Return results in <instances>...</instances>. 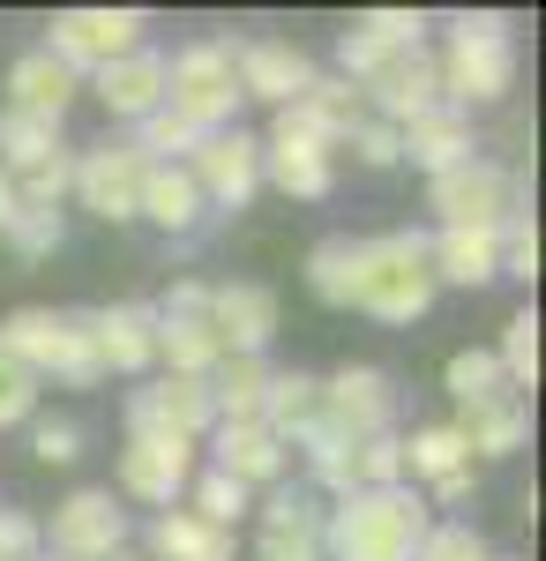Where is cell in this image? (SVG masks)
<instances>
[{"label":"cell","mask_w":546,"mask_h":561,"mask_svg":"<svg viewBox=\"0 0 546 561\" xmlns=\"http://www.w3.org/2000/svg\"><path fill=\"white\" fill-rule=\"evenodd\" d=\"M426 524L434 510L412 486H352L322 517V561H412Z\"/></svg>","instance_id":"1"},{"label":"cell","mask_w":546,"mask_h":561,"mask_svg":"<svg viewBox=\"0 0 546 561\" xmlns=\"http://www.w3.org/2000/svg\"><path fill=\"white\" fill-rule=\"evenodd\" d=\"M434 83H442V105H502L509 90H516V23L494 15V8H464L450 15V45H442V60H434Z\"/></svg>","instance_id":"2"},{"label":"cell","mask_w":546,"mask_h":561,"mask_svg":"<svg viewBox=\"0 0 546 561\" xmlns=\"http://www.w3.org/2000/svg\"><path fill=\"white\" fill-rule=\"evenodd\" d=\"M0 352L23 367V375H53V382L68 389H98L105 382V359L90 345V307L76 314H53V307H15L8 322H0Z\"/></svg>","instance_id":"3"},{"label":"cell","mask_w":546,"mask_h":561,"mask_svg":"<svg viewBox=\"0 0 546 561\" xmlns=\"http://www.w3.org/2000/svg\"><path fill=\"white\" fill-rule=\"evenodd\" d=\"M434 262H426V232H382L360 240V293L352 307L375 314V322H420L434 307Z\"/></svg>","instance_id":"4"},{"label":"cell","mask_w":546,"mask_h":561,"mask_svg":"<svg viewBox=\"0 0 546 561\" xmlns=\"http://www.w3.org/2000/svg\"><path fill=\"white\" fill-rule=\"evenodd\" d=\"M232 45L240 38H203L166 53V105L195 135L240 128V76H232Z\"/></svg>","instance_id":"5"},{"label":"cell","mask_w":546,"mask_h":561,"mask_svg":"<svg viewBox=\"0 0 546 561\" xmlns=\"http://www.w3.org/2000/svg\"><path fill=\"white\" fill-rule=\"evenodd\" d=\"M426 210L442 225H464V232H502V217L532 210V203H524V180L502 158H464V165L426 180Z\"/></svg>","instance_id":"6"},{"label":"cell","mask_w":546,"mask_h":561,"mask_svg":"<svg viewBox=\"0 0 546 561\" xmlns=\"http://www.w3.org/2000/svg\"><path fill=\"white\" fill-rule=\"evenodd\" d=\"M262 180L285 187L293 203H322L337 187V142L307 121V105H285L270 121V135H262Z\"/></svg>","instance_id":"7"},{"label":"cell","mask_w":546,"mask_h":561,"mask_svg":"<svg viewBox=\"0 0 546 561\" xmlns=\"http://www.w3.org/2000/svg\"><path fill=\"white\" fill-rule=\"evenodd\" d=\"M143 31H150L143 8H60V15L45 23V53H53L68 76H98V68L127 60V53L143 45Z\"/></svg>","instance_id":"8"},{"label":"cell","mask_w":546,"mask_h":561,"mask_svg":"<svg viewBox=\"0 0 546 561\" xmlns=\"http://www.w3.org/2000/svg\"><path fill=\"white\" fill-rule=\"evenodd\" d=\"M187 180L203 187V210L211 217H232L254 203V187H262V135L248 128H217L195 142V158H187Z\"/></svg>","instance_id":"9"},{"label":"cell","mask_w":546,"mask_h":561,"mask_svg":"<svg viewBox=\"0 0 546 561\" xmlns=\"http://www.w3.org/2000/svg\"><path fill=\"white\" fill-rule=\"evenodd\" d=\"M121 547H127V510L113 486H76L45 524V554L60 561H113Z\"/></svg>","instance_id":"10"},{"label":"cell","mask_w":546,"mask_h":561,"mask_svg":"<svg viewBox=\"0 0 546 561\" xmlns=\"http://www.w3.org/2000/svg\"><path fill=\"white\" fill-rule=\"evenodd\" d=\"M211 427H217L211 382H187V375H143V389H127V434L203 442Z\"/></svg>","instance_id":"11"},{"label":"cell","mask_w":546,"mask_h":561,"mask_svg":"<svg viewBox=\"0 0 546 561\" xmlns=\"http://www.w3.org/2000/svg\"><path fill=\"white\" fill-rule=\"evenodd\" d=\"M98 225H135V203H143V158L127 142H98V150H76V187H68Z\"/></svg>","instance_id":"12"},{"label":"cell","mask_w":546,"mask_h":561,"mask_svg":"<svg viewBox=\"0 0 546 561\" xmlns=\"http://www.w3.org/2000/svg\"><path fill=\"white\" fill-rule=\"evenodd\" d=\"M322 427H337L344 442H367V434H397V382L382 367H337L322 382Z\"/></svg>","instance_id":"13"},{"label":"cell","mask_w":546,"mask_h":561,"mask_svg":"<svg viewBox=\"0 0 546 561\" xmlns=\"http://www.w3.org/2000/svg\"><path fill=\"white\" fill-rule=\"evenodd\" d=\"M232 76H240V98H262V105H299L307 98V83L322 76L307 53H299L293 38H240L232 45Z\"/></svg>","instance_id":"14"},{"label":"cell","mask_w":546,"mask_h":561,"mask_svg":"<svg viewBox=\"0 0 546 561\" xmlns=\"http://www.w3.org/2000/svg\"><path fill=\"white\" fill-rule=\"evenodd\" d=\"M187 479H195V442H166V434H127L121 449V494L172 510L187 502Z\"/></svg>","instance_id":"15"},{"label":"cell","mask_w":546,"mask_h":561,"mask_svg":"<svg viewBox=\"0 0 546 561\" xmlns=\"http://www.w3.org/2000/svg\"><path fill=\"white\" fill-rule=\"evenodd\" d=\"M211 337H217L225 359H262L270 337H277V293L270 285H248V277L211 285Z\"/></svg>","instance_id":"16"},{"label":"cell","mask_w":546,"mask_h":561,"mask_svg":"<svg viewBox=\"0 0 546 561\" xmlns=\"http://www.w3.org/2000/svg\"><path fill=\"white\" fill-rule=\"evenodd\" d=\"M90 345L105 359V375H150L158 367V307L150 300H113V307H90Z\"/></svg>","instance_id":"17"},{"label":"cell","mask_w":546,"mask_h":561,"mask_svg":"<svg viewBox=\"0 0 546 561\" xmlns=\"http://www.w3.org/2000/svg\"><path fill=\"white\" fill-rule=\"evenodd\" d=\"M90 90H98V105L113 113V121H150L158 105H166V53L158 45H135L127 60H113V68H98L90 76Z\"/></svg>","instance_id":"18"},{"label":"cell","mask_w":546,"mask_h":561,"mask_svg":"<svg viewBox=\"0 0 546 561\" xmlns=\"http://www.w3.org/2000/svg\"><path fill=\"white\" fill-rule=\"evenodd\" d=\"M211 449H217L211 472L240 479L248 494H254V486H277V479H285V465H293V449L262 427V420H225V427H211Z\"/></svg>","instance_id":"19"},{"label":"cell","mask_w":546,"mask_h":561,"mask_svg":"<svg viewBox=\"0 0 546 561\" xmlns=\"http://www.w3.org/2000/svg\"><path fill=\"white\" fill-rule=\"evenodd\" d=\"M397 158H412L434 180V173H450V165H464V158H479V128H471V113H457V105H434V113L397 128Z\"/></svg>","instance_id":"20"},{"label":"cell","mask_w":546,"mask_h":561,"mask_svg":"<svg viewBox=\"0 0 546 561\" xmlns=\"http://www.w3.org/2000/svg\"><path fill=\"white\" fill-rule=\"evenodd\" d=\"M426 262H434V285L487 293V285L502 277V240H494V232H464V225H442V232H426Z\"/></svg>","instance_id":"21"},{"label":"cell","mask_w":546,"mask_h":561,"mask_svg":"<svg viewBox=\"0 0 546 561\" xmlns=\"http://www.w3.org/2000/svg\"><path fill=\"white\" fill-rule=\"evenodd\" d=\"M135 217H150L166 240H195L211 225L203 187L187 180V165H143V203H135Z\"/></svg>","instance_id":"22"},{"label":"cell","mask_w":546,"mask_h":561,"mask_svg":"<svg viewBox=\"0 0 546 561\" xmlns=\"http://www.w3.org/2000/svg\"><path fill=\"white\" fill-rule=\"evenodd\" d=\"M76 90L83 76H68L45 45L31 53H15V68H8V113H38V121H68V105H76Z\"/></svg>","instance_id":"23"},{"label":"cell","mask_w":546,"mask_h":561,"mask_svg":"<svg viewBox=\"0 0 546 561\" xmlns=\"http://www.w3.org/2000/svg\"><path fill=\"white\" fill-rule=\"evenodd\" d=\"M464 449L471 457H516L524 442H532V397H516V389H494L487 404H471L457 420Z\"/></svg>","instance_id":"24"},{"label":"cell","mask_w":546,"mask_h":561,"mask_svg":"<svg viewBox=\"0 0 546 561\" xmlns=\"http://www.w3.org/2000/svg\"><path fill=\"white\" fill-rule=\"evenodd\" d=\"M262 427L277 434L285 449H299L307 434L322 427V375H307V367H277V375H270V397H262Z\"/></svg>","instance_id":"25"},{"label":"cell","mask_w":546,"mask_h":561,"mask_svg":"<svg viewBox=\"0 0 546 561\" xmlns=\"http://www.w3.org/2000/svg\"><path fill=\"white\" fill-rule=\"evenodd\" d=\"M53 158H68L60 121H38V113H0V173H8V180L38 173V165H53Z\"/></svg>","instance_id":"26"},{"label":"cell","mask_w":546,"mask_h":561,"mask_svg":"<svg viewBox=\"0 0 546 561\" xmlns=\"http://www.w3.org/2000/svg\"><path fill=\"white\" fill-rule=\"evenodd\" d=\"M307 293L322 307H352V293H360V240L352 232H322L307 248Z\"/></svg>","instance_id":"27"},{"label":"cell","mask_w":546,"mask_h":561,"mask_svg":"<svg viewBox=\"0 0 546 561\" xmlns=\"http://www.w3.org/2000/svg\"><path fill=\"white\" fill-rule=\"evenodd\" d=\"M270 359H217L211 367V412L225 420H262V397H270Z\"/></svg>","instance_id":"28"},{"label":"cell","mask_w":546,"mask_h":561,"mask_svg":"<svg viewBox=\"0 0 546 561\" xmlns=\"http://www.w3.org/2000/svg\"><path fill=\"white\" fill-rule=\"evenodd\" d=\"M150 554L158 561H232V531L187 517V510H166L150 524Z\"/></svg>","instance_id":"29"},{"label":"cell","mask_w":546,"mask_h":561,"mask_svg":"<svg viewBox=\"0 0 546 561\" xmlns=\"http://www.w3.org/2000/svg\"><path fill=\"white\" fill-rule=\"evenodd\" d=\"M471 465V449H464V434H457V420H434V427H412L405 434V479H450V472H464Z\"/></svg>","instance_id":"30"},{"label":"cell","mask_w":546,"mask_h":561,"mask_svg":"<svg viewBox=\"0 0 546 561\" xmlns=\"http://www.w3.org/2000/svg\"><path fill=\"white\" fill-rule=\"evenodd\" d=\"M299 105H307V121H315V128L330 135L337 150H344V142H352V128H360V121H367V98H360V90L344 83V76H315V83H307V98H299Z\"/></svg>","instance_id":"31"},{"label":"cell","mask_w":546,"mask_h":561,"mask_svg":"<svg viewBox=\"0 0 546 561\" xmlns=\"http://www.w3.org/2000/svg\"><path fill=\"white\" fill-rule=\"evenodd\" d=\"M494 367H502V382L516 389V397H532V389H539V314H532V307H516V314L502 322Z\"/></svg>","instance_id":"32"},{"label":"cell","mask_w":546,"mask_h":561,"mask_svg":"<svg viewBox=\"0 0 546 561\" xmlns=\"http://www.w3.org/2000/svg\"><path fill=\"white\" fill-rule=\"evenodd\" d=\"M248 510H254V502H248V486H240V479H225V472H195V479H187V517L232 531Z\"/></svg>","instance_id":"33"},{"label":"cell","mask_w":546,"mask_h":561,"mask_svg":"<svg viewBox=\"0 0 546 561\" xmlns=\"http://www.w3.org/2000/svg\"><path fill=\"white\" fill-rule=\"evenodd\" d=\"M352 31L367 45H382V53H426V31H434V23H426L420 8H367Z\"/></svg>","instance_id":"34"},{"label":"cell","mask_w":546,"mask_h":561,"mask_svg":"<svg viewBox=\"0 0 546 561\" xmlns=\"http://www.w3.org/2000/svg\"><path fill=\"white\" fill-rule=\"evenodd\" d=\"M299 449H307V486L315 494H352V442L337 427H315Z\"/></svg>","instance_id":"35"},{"label":"cell","mask_w":546,"mask_h":561,"mask_svg":"<svg viewBox=\"0 0 546 561\" xmlns=\"http://www.w3.org/2000/svg\"><path fill=\"white\" fill-rule=\"evenodd\" d=\"M322 517H330V502L315 486H277L262 502V531H307V539H322Z\"/></svg>","instance_id":"36"},{"label":"cell","mask_w":546,"mask_h":561,"mask_svg":"<svg viewBox=\"0 0 546 561\" xmlns=\"http://www.w3.org/2000/svg\"><path fill=\"white\" fill-rule=\"evenodd\" d=\"M442 389H450L464 412H471V404H487V397H494V389H509V382H502V367H494V352L471 345V352H457V359L442 367Z\"/></svg>","instance_id":"37"},{"label":"cell","mask_w":546,"mask_h":561,"mask_svg":"<svg viewBox=\"0 0 546 561\" xmlns=\"http://www.w3.org/2000/svg\"><path fill=\"white\" fill-rule=\"evenodd\" d=\"M352 486H405V434L352 442Z\"/></svg>","instance_id":"38"},{"label":"cell","mask_w":546,"mask_h":561,"mask_svg":"<svg viewBox=\"0 0 546 561\" xmlns=\"http://www.w3.org/2000/svg\"><path fill=\"white\" fill-rule=\"evenodd\" d=\"M8 248H15V262H45V255H60V240H68V225L53 210H15L8 217V232H0Z\"/></svg>","instance_id":"39"},{"label":"cell","mask_w":546,"mask_h":561,"mask_svg":"<svg viewBox=\"0 0 546 561\" xmlns=\"http://www.w3.org/2000/svg\"><path fill=\"white\" fill-rule=\"evenodd\" d=\"M412 561H494V547H487V539H479L464 517H434Z\"/></svg>","instance_id":"40"},{"label":"cell","mask_w":546,"mask_h":561,"mask_svg":"<svg viewBox=\"0 0 546 561\" xmlns=\"http://www.w3.org/2000/svg\"><path fill=\"white\" fill-rule=\"evenodd\" d=\"M68 187H76V150H68V158H53V165H38V173H23V180H15L23 210H53V217H60V203H68Z\"/></svg>","instance_id":"41"},{"label":"cell","mask_w":546,"mask_h":561,"mask_svg":"<svg viewBox=\"0 0 546 561\" xmlns=\"http://www.w3.org/2000/svg\"><path fill=\"white\" fill-rule=\"evenodd\" d=\"M502 277H539V225H532V210H516V217H502Z\"/></svg>","instance_id":"42"},{"label":"cell","mask_w":546,"mask_h":561,"mask_svg":"<svg viewBox=\"0 0 546 561\" xmlns=\"http://www.w3.org/2000/svg\"><path fill=\"white\" fill-rule=\"evenodd\" d=\"M31 457L45 472L53 465H76L83 457V420H31Z\"/></svg>","instance_id":"43"},{"label":"cell","mask_w":546,"mask_h":561,"mask_svg":"<svg viewBox=\"0 0 546 561\" xmlns=\"http://www.w3.org/2000/svg\"><path fill=\"white\" fill-rule=\"evenodd\" d=\"M23 420H38V375H23L0 352V427H23Z\"/></svg>","instance_id":"44"},{"label":"cell","mask_w":546,"mask_h":561,"mask_svg":"<svg viewBox=\"0 0 546 561\" xmlns=\"http://www.w3.org/2000/svg\"><path fill=\"white\" fill-rule=\"evenodd\" d=\"M344 150H352L367 173H389V165H405V158H397V128H389V121H360Z\"/></svg>","instance_id":"45"},{"label":"cell","mask_w":546,"mask_h":561,"mask_svg":"<svg viewBox=\"0 0 546 561\" xmlns=\"http://www.w3.org/2000/svg\"><path fill=\"white\" fill-rule=\"evenodd\" d=\"M45 554V524L31 510H0V561H38Z\"/></svg>","instance_id":"46"},{"label":"cell","mask_w":546,"mask_h":561,"mask_svg":"<svg viewBox=\"0 0 546 561\" xmlns=\"http://www.w3.org/2000/svg\"><path fill=\"white\" fill-rule=\"evenodd\" d=\"M254 561H322V539H307V531H262Z\"/></svg>","instance_id":"47"},{"label":"cell","mask_w":546,"mask_h":561,"mask_svg":"<svg viewBox=\"0 0 546 561\" xmlns=\"http://www.w3.org/2000/svg\"><path fill=\"white\" fill-rule=\"evenodd\" d=\"M471 494H479V479H471V465H464V472L434 479V486H426L420 502H426V510H464V502H471Z\"/></svg>","instance_id":"48"},{"label":"cell","mask_w":546,"mask_h":561,"mask_svg":"<svg viewBox=\"0 0 546 561\" xmlns=\"http://www.w3.org/2000/svg\"><path fill=\"white\" fill-rule=\"evenodd\" d=\"M15 210H23V195H15V180L0 173V232H8V217H15Z\"/></svg>","instance_id":"49"},{"label":"cell","mask_w":546,"mask_h":561,"mask_svg":"<svg viewBox=\"0 0 546 561\" xmlns=\"http://www.w3.org/2000/svg\"><path fill=\"white\" fill-rule=\"evenodd\" d=\"M113 561H135V554H113Z\"/></svg>","instance_id":"50"},{"label":"cell","mask_w":546,"mask_h":561,"mask_svg":"<svg viewBox=\"0 0 546 561\" xmlns=\"http://www.w3.org/2000/svg\"><path fill=\"white\" fill-rule=\"evenodd\" d=\"M38 561H60V554H38Z\"/></svg>","instance_id":"51"},{"label":"cell","mask_w":546,"mask_h":561,"mask_svg":"<svg viewBox=\"0 0 546 561\" xmlns=\"http://www.w3.org/2000/svg\"><path fill=\"white\" fill-rule=\"evenodd\" d=\"M494 561H502V554H494Z\"/></svg>","instance_id":"52"}]
</instances>
